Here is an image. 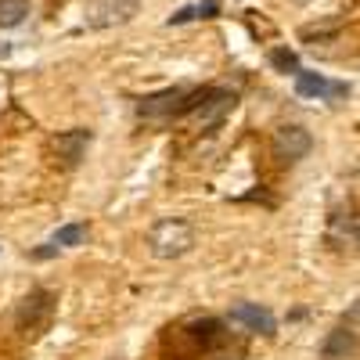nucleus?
<instances>
[{"label":"nucleus","instance_id":"nucleus-8","mask_svg":"<svg viewBox=\"0 0 360 360\" xmlns=\"http://www.w3.org/2000/svg\"><path fill=\"white\" fill-rule=\"evenodd\" d=\"M231 324L245 328V332H259V335H274V328H278L274 314L259 303H238L231 310Z\"/></svg>","mask_w":360,"mask_h":360},{"label":"nucleus","instance_id":"nucleus-4","mask_svg":"<svg viewBox=\"0 0 360 360\" xmlns=\"http://www.w3.org/2000/svg\"><path fill=\"white\" fill-rule=\"evenodd\" d=\"M51 314H54V299H51V292L37 288V292H29V295L22 299V307H18V328H22L25 335H37L40 328L51 321Z\"/></svg>","mask_w":360,"mask_h":360},{"label":"nucleus","instance_id":"nucleus-7","mask_svg":"<svg viewBox=\"0 0 360 360\" xmlns=\"http://www.w3.org/2000/svg\"><path fill=\"white\" fill-rule=\"evenodd\" d=\"M295 94L299 98H317V101H335V98H346L349 86L346 83H332L317 72H299L295 76Z\"/></svg>","mask_w":360,"mask_h":360},{"label":"nucleus","instance_id":"nucleus-17","mask_svg":"<svg viewBox=\"0 0 360 360\" xmlns=\"http://www.w3.org/2000/svg\"><path fill=\"white\" fill-rule=\"evenodd\" d=\"M356 245H360V231H356Z\"/></svg>","mask_w":360,"mask_h":360},{"label":"nucleus","instance_id":"nucleus-13","mask_svg":"<svg viewBox=\"0 0 360 360\" xmlns=\"http://www.w3.org/2000/svg\"><path fill=\"white\" fill-rule=\"evenodd\" d=\"M220 11V4L217 0H202V4H191V8H180L173 18H169V25H180V22H191V18H213Z\"/></svg>","mask_w":360,"mask_h":360},{"label":"nucleus","instance_id":"nucleus-1","mask_svg":"<svg viewBox=\"0 0 360 360\" xmlns=\"http://www.w3.org/2000/svg\"><path fill=\"white\" fill-rule=\"evenodd\" d=\"M195 249V227L180 217H166L148 231V252L155 259H180Z\"/></svg>","mask_w":360,"mask_h":360},{"label":"nucleus","instance_id":"nucleus-15","mask_svg":"<svg viewBox=\"0 0 360 360\" xmlns=\"http://www.w3.org/2000/svg\"><path fill=\"white\" fill-rule=\"evenodd\" d=\"M270 65H274L278 72H303V69H299V58L288 51V47H274V51H270Z\"/></svg>","mask_w":360,"mask_h":360},{"label":"nucleus","instance_id":"nucleus-2","mask_svg":"<svg viewBox=\"0 0 360 360\" xmlns=\"http://www.w3.org/2000/svg\"><path fill=\"white\" fill-rule=\"evenodd\" d=\"M137 11H141V0H90L83 22L86 29H115V25L134 22Z\"/></svg>","mask_w":360,"mask_h":360},{"label":"nucleus","instance_id":"nucleus-14","mask_svg":"<svg viewBox=\"0 0 360 360\" xmlns=\"http://www.w3.org/2000/svg\"><path fill=\"white\" fill-rule=\"evenodd\" d=\"M83 242H86V224H65V227L54 231V245L72 249V245H83Z\"/></svg>","mask_w":360,"mask_h":360},{"label":"nucleus","instance_id":"nucleus-16","mask_svg":"<svg viewBox=\"0 0 360 360\" xmlns=\"http://www.w3.org/2000/svg\"><path fill=\"white\" fill-rule=\"evenodd\" d=\"M292 4H314V0H292Z\"/></svg>","mask_w":360,"mask_h":360},{"label":"nucleus","instance_id":"nucleus-3","mask_svg":"<svg viewBox=\"0 0 360 360\" xmlns=\"http://www.w3.org/2000/svg\"><path fill=\"white\" fill-rule=\"evenodd\" d=\"M310 148H314L310 130L295 127V123L278 127L274 137H270V152H274L278 162H299V159H307V155H310Z\"/></svg>","mask_w":360,"mask_h":360},{"label":"nucleus","instance_id":"nucleus-6","mask_svg":"<svg viewBox=\"0 0 360 360\" xmlns=\"http://www.w3.org/2000/svg\"><path fill=\"white\" fill-rule=\"evenodd\" d=\"M86 148H90V130H83V127L65 130V134L54 137V155H58V162H62L65 169H76L83 162Z\"/></svg>","mask_w":360,"mask_h":360},{"label":"nucleus","instance_id":"nucleus-9","mask_svg":"<svg viewBox=\"0 0 360 360\" xmlns=\"http://www.w3.org/2000/svg\"><path fill=\"white\" fill-rule=\"evenodd\" d=\"M234 94L231 90H209V98L195 108V119H198V127L202 130H213V127H220L224 123V115L234 108Z\"/></svg>","mask_w":360,"mask_h":360},{"label":"nucleus","instance_id":"nucleus-12","mask_svg":"<svg viewBox=\"0 0 360 360\" xmlns=\"http://www.w3.org/2000/svg\"><path fill=\"white\" fill-rule=\"evenodd\" d=\"M29 15V0H0V29H15Z\"/></svg>","mask_w":360,"mask_h":360},{"label":"nucleus","instance_id":"nucleus-10","mask_svg":"<svg viewBox=\"0 0 360 360\" xmlns=\"http://www.w3.org/2000/svg\"><path fill=\"white\" fill-rule=\"evenodd\" d=\"M353 349H356V335L349 332V328H335V332L324 339L321 356H324V360H346Z\"/></svg>","mask_w":360,"mask_h":360},{"label":"nucleus","instance_id":"nucleus-11","mask_svg":"<svg viewBox=\"0 0 360 360\" xmlns=\"http://www.w3.org/2000/svg\"><path fill=\"white\" fill-rule=\"evenodd\" d=\"M188 332H191V339H195L202 349H213V346L224 342V328H220V321H198V324L188 328Z\"/></svg>","mask_w":360,"mask_h":360},{"label":"nucleus","instance_id":"nucleus-5","mask_svg":"<svg viewBox=\"0 0 360 360\" xmlns=\"http://www.w3.org/2000/svg\"><path fill=\"white\" fill-rule=\"evenodd\" d=\"M184 101H188V90H162V94H152L137 105L141 119H173V115H184Z\"/></svg>","mask_w":360,"mask_h":360}]
</instances>
